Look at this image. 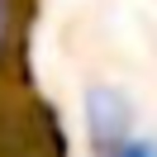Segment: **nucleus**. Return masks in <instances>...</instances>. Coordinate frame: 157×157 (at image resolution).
I'll use <instances>...</instances> for the list:
<instances>
[{"label":"nucleus","instance_id":"1","mask_svg":"<svg viewBox=\"0 0 157 157\" xmlns=\"http://www.w3.org/2000/svg\"><path fill=\"white\" fill-rule=\"evenodd\" d=\"M0 157H67V138L43 100H0Z\"/></svg>","mask_w":157,"mask_h":157},{"label":"nucleus","instance_id":"2","mask_svg":"<svg viewBox=\"0 0 157 157\" xmlns=\"http://www.w3.org/2000/svg\"><path fill=\"white\" fill-rule=\"evenodd\" d=\"M124 128H128V109L119 105L109 90H95V95H90V138H95V152L124 157V147H128Z\"/></svg>","mask_w":157,"mask_h":157},{"label":"nucleus","instance_id":"3","mask_svg":"<svg viewBox=\"0 0 157 157\" xmlns=\"http://www.w3.org/2000/svg\"><path fill=\"white\" fill-rule=\"evenodd\" d=\"M124 157H157V152H152V143H128Z\"/></svg>","mask_w":157,"mask_h":157}]
</instances>
